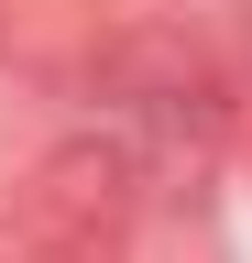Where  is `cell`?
<instances>
[{"mask_svg": "<svg viewBox=\"0 0 252 263\" xmlns=\"http://www.w3.org/2000/svg\"><path fill=\"white\" fill-rule=\"evenodd\" d=\"M99 99H110V143H132V164L153 154H219V132H230V88H219L208 55L165 44V33H132V44H110L99 66Z\"/></svg>", "mask_w": 252, "mask_h": 263, "instance_id": "cell-2", "label": "cell"}, {"mask_svg": "<svg viewBox=\"0 0 252 263\" xmlns=\"http://www.w3.org/2000/svg\"><path fill=\"white\" fill-rule=\"evenodd\" d=\"M132 197H143L132 143L77 132V143H55V154L33 164L11 230H0V263H11V252H33V263H110L121 230H132Z\"/></svg>", "mask_w": 252, "mask_h": 263, "instance_id": "cell-1", "label": "cell"}]
</instances>
